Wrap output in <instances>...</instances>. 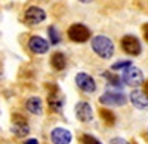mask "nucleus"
<instances>
[{"mask_svg":"<svg viewBox=\"0 0 148 144\" xmlns=\"http://www.w3.org/2000/svg\"><path fill=\"white\" fill-rule=\"evenodd\" d=\"M92 49L104 59H110L114 54V43L107 36H95L92 39Z\"/></svg>","mask_w":148,"mask_h":144,"instance_id":"obj_1","label":"nucleus"},{"mask_svg":"<svg viewBox=\"0 0 148 144\" xmlns=\"http://www.w3.org/2000/svg\"><path fill=\"white\" fill-rule=\"evenodd\" d=\"M49 86V94H47V103L51 110H53L55 113H61L62 112V105H64V97L61 94L59 88L55 83H51Z\"/></svg>","mask_w":148,"mask_h":144,"instance_id":"obj_2","label":"nucleus"},{"mask_svg":"<svg viewBox=\"0 0 148 144\" xmlns=\"http://www.w3.org/2000/svg\"><path fill=\"white\" fill-rule=\"evenodd\" d=\"M123 82L129 86H133L136 88L139 86L141 83L144 82V76H142V71L138 68V67H133V65H129L123 70Z\"/></svg>","mask_w":148,"mask_h":144,"instance_id":"obj_3","label":"nucleus"},{"mask_svg":"<svg viewBox=\"0 0 148 144\" xmlns=\"http://www.w3.org/2000/svg\"><path fill=\"white\" fill-rule=\"evenodd\" d=\"M68 37L73 42L83 43V42L90 39V31H89V28L86 27V25L77 22V24H73V25L68 28Z\"/></svg>","mask_w":148,"mask_h":144,"instance_id":"obj_4","label":"nucleus"},{"mask_svg":"<svg viewBox=\"0 0 148 144\" xmlns=\"http://www.w3.org/2000/svg\"><path fill=\"white\" fill-rule=\"evenodd\" d=\"M99 101L105 105H125L127 103V97L123 92H104Z\"/></svg>","mask_w":148,"mask_h":144,"instance_id":"obj_5","label":"nucleus"},{"mask_svg":"<svg viewBox=\"0 0 148 144\" xmlns=\"http://www.w3.org/2000/svg\"><path fill=\"white\" fill-rule=\"evenodd\" d=\"M121 48L123 51L129 55H139L141 54V43L139 40L135 37V36H125V37L121 39Z\"/></svg>","mask_w":148,"mask_h":144,"instance_id":"obj_6","label":"nucleus"},{"mask_svg":"<svg viewBox=\"0 0 148 144\" xmlns=\"http://www.w3.org/2000/svg\"><path fill=\"white\" fill-rule=\"evenodd\" d=\"M25 22L31 24V25H36V24H40L46 19V12L37 6H31L25 10Z\"/></svg>","mask_w":148,"mask_h":144,"instance_id":"obj_7","label":"nucleus"},{"mask_svg":"<svg viewBox=\"0 0 148 144\" xmlns=\"http://www.w3.org/2000/svg\"><path fill=\"white\" fill-rule=\"evenodd\" d=\"M76 116L80 122H90L93 119V112L92 107L86 103V101H80L76 105Z\"/></svg>","mask_w":148,"mask_h":144,"instance_id":"obj_8","label":"nucleus"},{"mask_svg":"<svg viewBox=\"0 0 148 144\" xmlns=\"http://www.w3.org/2000/svg\"><path fill=\"white\" fill-rule=\"evenodd\" d=\"M76 85L84 91V92H93L96 89V85H95V80L89 76V74H86V73H79L76 76Z\"/></svg>","mask_w":148,"mask_h":144,"instance_id":"obj_9","label":"nucleus"},{"mask_svg":"<svg viewBox=\"0 0 148 144\" xmlns=\"http://www.w3.org/2000/svg\"><path fill=\"white\" fill-rule=\"evenodd\" d=\"M51 140L53 144H70L71 143V132L65 128H55L51 134Z\"/></svg>","mask_w":148,"mask_h":144,"instance_id":"obj_10","label":"nucleus"},{"mask_svg":"<svg viewBox=\"0 0 148 144\" xmlns=\"http://www.w3.org/2000/svg\"><path fill=\"white\" fill-rule=\"evenodd\" d=\"M28 48L34 54H46L49 49V43L40 36H33L28 42Z\"/></svg>","mask_w":148,"mask_h":144,"instance_id":"obj_11","label":"nucleus"},{"mask_svg":"<svg viewBox=\"0 0 148 144\" xmlns=\"http://www.w3.org/2000/svg\"><path fill=\"white\" fill-rule=\"evenodd\" d=\"M130 101L132 104L136 107L139 110H144V109H148V97L145 95L144 91H139V89H135L130 92Z\"/></svg>","mask_w":148,"mask_h":144,"instance_id":"obj_12","label":"nucleus"},{"mask_svg":"<svg viewBox=\"0 0 148 144\" xmlns=\"http://www.w3.org/2000/svg\"><path fill=\"white\" fill-rule=\"evenodd\" d=\"M25 109L33 113V114H40L42 110H43V107H42V100L39 97H31L27 100L25 103Z\"/></svg>","mask_w":148,"mask_h":144,"instance_id":"obj_13","label":"nucleus"},{"mask_svg":"<svg viewBox=\"0 0 148 144\" xmlns=\"http://www.w3.org/2000/svg\"><path fill=\"white\" fill-rule=\"evenodd\" d=\"M51 64L55 70H64L65 65H67V59L64 56V54H61V52H55L51 58Z\"/></svg>","mask_w":148,"mask_h":144,"instance_id":"obj_14","label":"nucleus"},{"mask_svg":"<svg viewBox=\"0 0 148 144\" xmlns=\"http://www.w3.org/2000/svg\"><path fill=\"white\" fill-rule=\"evenodd\" d=\"M99 114H101V119L105 122V125L113 126V125L116 123V116H114L113 112H110V110H107V109H101V110H99Z\"/></svg>","mask_w":148,"mask_h":144,"instance_id":"obj_15","label":"nucleus"},{"mask_svg":"<svg viewBox=\"0 0 148 144\" xmlns=\"http://www.w3.org/2000/svg\"><path fill=\"white\" fill-rule=\"evenodd\" d=\"M47 34H49V39H51L52 45H58L61 42V36H59V33H58V30L55 27H49L47 28Z\"/></svg>","mask_w":148,"mask_h":144,"instance_id":"obj_16","label":"nucleus"},{"mask_svg":"<svg viewBox=\"0 0 148 144\" xmlns=\"http://www.w3.org/2000/svg\"><path fill=\"white\" fill-rule=\"evenodd\" d=\"M104 77H105L113 86H117V88L121 86V79H120L119 76H116V74H113V73H108V71H105V73H104Z\"/></svg>","mask_w":148,"mask_h":144,"instance_id":"obj_17","label":"nucleus"},{"mask_svg":"<svg viewBox=\"0 0 148 144\" xmlns=\"http://www.w3.org/2000/svg\"><path fill=\"white\" fill-rule=\"evenodd\" d=\"M12 131H14V134H16L18 137H24V135H27V134L30 132L27 123H24V125H14Z\"/></svg>","mask_w":148,"mask_h":144,"instance_id":"obj_18","label":"nucleus"},{"mask_svg":"<svg viewBox=\"0 0 148 144\" xmlns=\"http://www.w3.org/2000/svg\"><path fill=\"white\" fill-rule=\"evenodd\" d=\"M82 143L83 144H101V141H98L95 137L92 135H83L82 137Z\"/></svg>","mask_w":148,"mask_h":144,"instance_id":"obj_19","label":"nucleus"},{"mask_svg":"<svg viewBox=\"0 0 148 144\" xmlns=\"http://www.w3.org/2000/svg\"><path fill=\"white\" fill-rule=\"evenodd\" d=\"M129 65H132V63L130 61H119V63H116V64H113V70H125L126 67H129Z\"/></svg>","mask_w":148,"mask_h":144,"instance_id":"obj_20","label":"nucleus"},{"mask_svg":"<svg viewBox=\"0 0 148 144\" xmlns=\"http://www.w3.org/2000/svg\"><path fill=\"white\" fill-rule=\"evenodd\" d=\"M12 121H14V125H24V123H27V119L21 116V114H14L12 116Z\"/></svg>","mask_w":148,"mask_h":144,"instance_id":"obj_21","label":"nucleus"},{"mask_svg":"<svg viewBox=\"0 0 148 144\" xmlns=\"http://www.w3.org/2000/svg\"><path fill=\"white\" fill-rule=\"evenodd\" d=\"M110 144H129L125 138H120V137H116L113 140H110Z\"/></svg>","mask_w":148,"mask_h":144,"instance_id":"obj_22","label":"nucleus"},{"mask_svg":"<svg viewBox=\"0 0 148 144\" xmlns=\"http://www.w3.org/2000/svg\"><path fill=\"white\" fill-rule=\"evenodd\" d=\"M142 31H144V37H145V40L148 42V24H144Z\"/></svg>","mask_w":148,"mask_h":144,"instance_id":"obj_23","label":"nucleus"},{"mask_svg":"<svg viewBox=\"0 0 148 144\" xmlns=\"http://www.w3.org/2000/svg\"><path fill=\"white\" fill-rule=\"evenodd\" d=\"M24 144H39V141H37L36 138H30V140H27Z\"/></svg>","mask_w":148,"mask_h":144,"instance_id":"obj_24","label":"nucleus"},{"mask_svg":"<svg viewBox=\"0 0 148 144\" xmlns=\"http://www.w3.org/2000/svg\"><path fill=\"white\" fill-rule=\"evenodd\" d=\"M144 92H145V95H147V97H148V80L144 83Z\"/></svg>","mask_w":148,"mask_h":144,"instance_id":"obj_25","label":"nucleus"},{"mask_svg":"<svg viewBox=\"0 0 148 144\" xmlns=\"http://www.w3.org/2000/svg\"><path fill=\"white\" fill-rule=\"evenodd\" d=\"M80 3H90V2H93V0H79Z\"/></svg>","mask_w":148,"mask_h":144,"instance_id":"obj_26","label":"nucleus"}]
</instances>
